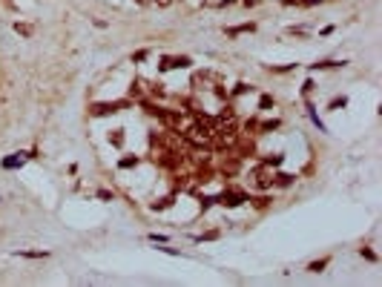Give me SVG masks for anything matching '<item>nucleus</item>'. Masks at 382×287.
Instances as JSON below:
<instances>
[{
    "instance_id": "16",
    "label": "nucleus",
    "mask_w": 382,
    "mask_h": 287,
    "mask_svg": "<svg viewBox=\"0 0 382 287\" xmlns=\"http://www.w3.org/2000/svg\"><path fill=\"white\" fill-rule=\"evenodd\" d=\"M296 66H299V64H284V66H270V64H267V72H270V75H290V72H296Z\"/></svg>"
},
{
    "instance_id": "17",
    "label": "nucleus",
    "mask_w": 382,
    "mask_h": 287,
    "mask_svg": "<svg viewBox=\"0 0 382 287\" xmlns=\"http://www.w3.org/2000/svg\"><path fill=\"white\" fill-rule=\"evenodd\" d=\"M250 92H253V84H244V81H239V84H236V89L230 92V101H233V98H242V95H250Z\"/></svg>"
},
{
    "instance_id": "15",
    "label": "nucleus",
    "mask_w": 382,
    "mask_h": 287,
    "mask_svg": "<svg viewBox=\"0 0 382 287\" xmlns=\"http://www.w3.org/2000/svg\"><path fill=\"white\" fill-rule=\"evenodd\" d=\"M20 258H49V250H15Z\"/></svg>"
},
{
    "instance_id": "35",
    "label": "nucleus",
    "mask_w": 382,
    "mask_h": 287,
    "mask_svg": "<svg viewBox=\"0 0 382 287\" xmlns=\"http://www.w3.org/2000/svg\"><path fill=\"white\" fill-rule=\"evenodd\" d=\"M333 32H336V26H333V23H331V26H325V29H322V34H325V37H328V34H333Z\"/></svg>"
},
{
    "instance_id": "31",
    "label": "nucleus",
    "mask_w": 382,
    "mask_h": 287,
    "mask_svg": "<svg viewBox=\"0 0 382 287\" xmlns=\"http://www.w3.org/2000/svg\"><path fill=\"white\" fill-rule=\"evenodd\" d=\"M150 95H155V98H164V84H150Z\"/></svg>"
},
{
    "instance_id": "34",
    "label": "nucleus",
    "mask_w": 382,
    "mask_h": 287,
    "mask_svg": "<svg viewBox=\"0 0 382 287\" xmlns=\"http://www.w3.org/2000/svg\"><path fill=\"white\" fill-rule=\"evenodd\" d=\"M319 3H325V0H299V6H305V9H311V6H319Z\"/></svg>"
},
{
    "instance_id": "36",
    "label": "nucleus",
    "mask_w": 382,
    "mask_h": 287,
    "mask_svg": "<svg viewBox=\"0 0 382 287\" xmlns=\"http://www.w3.org/2000/svg\"><path fill=\"white\" fill-rule=\"evenodd\" d=\"M216 6H218V9H227V6H233V0H218Z\"/></svg>"
},
{
    "instance_id": "29",
    "label": "nucleus",
    "mask_w": 382,
    "mask_h": 287,
    "mask_svg": "<svg viewBox=\"0 0 382 287\" xmlns=\"http://www.w3.org/2000/svg\"><path fill=\"white\" fill-rule=\"evenodd\" d=\"M158 253H167V255H184L181 250H175V247H167V241H161V247H155Z\"/></svg>"
},
{
    "instance_id": "6",
    "label": "nucleus",
    "mask_w": 382,
    "mask_h": 287,
    "mask_svg": "<svg viewBox=\"0 0 382 287\" xmlns=\"http://www.w3.org/2000/svg\"><path fill=\"white\" fill-rule=\"evenodd\" d=\"M276 129H282V118L259 121V127H256V135H270V132H276Z\"/></svg>"
},
{
    "instance_id": "23",
    "label": "nucleus",
    "mask_w": 382,
    "mask_h": 287,
    "mask_svg": "<svg viewBox=\"0 0 382 287\" xmlns=\"http://www.w3.org/2000/svg\"><path fill=\"white\" fill-rule=\"evenodd\" d=\"M109 144H112L115 150H121V147H124V129H112V132H109Z\"/></svg>"
},
{
    "instance_id": "3",
    "label": "nucleus",
    "mask_w": 382,
    "mask_h": 287,
    "mask_svg": "<svg viewBox=\"0 0 382 287\" xmlns=\"http://www.w3.org/2000/svg\"><path fill=\"white\" fill-rule=\"evenodd\" d=\"M173 69H193V58L190 55H164L158 72H173Z\"/></svg>"
},
{
    "instance_id": "10",
    "label": "nucleus",
    "mask_w": 382,
    "mask_h": 287,
    "mask_svg": "<svg viewBox=\"0 0 382 287\" xmlns=\"http://www.w3.org/2000/svg\"><path fill=\"white\" fill-rule=\"evenodd\" d=\"M173 204H175V192H170V195H164L161 201H152V204H150V210H152V213H161V210H170Z\"/></svg>"
},
{
    "instance_id": "13",
    "label": "nucleus",
    "mask_w": 382,
    "mask_h": 287,
    "mask_svg": "<svg viewBox=\"0 0 382 287\" xmlns=\"http://www.w3.org/2000/svg\"><path fill=\"white\" fill-rule=\"evenodd\" d=\"M12 29H15L17 34H23V37H32V34H35V26H32V23H23V20H15V23H12Z\"/></svg>"
},
{
    "instance_id": "4",
    "label": "nucleus",
    "mask_w": 382,
    "mask_h": 287,
    "mask_svg": "<svg viewBox=\"0 0 382 287\" xmlns=\"http://www.w3.org/2000/svg\"><path fill=\"white\" fill-rule=\"evenodd\" d=\"M305 112H308V118H311V124H313V127H316V132H322V135H328V124L322 121V115L316 112V106H313V103H311V101L305 103Z\"/></svg>"
},
{
    "instance_id": "26",
    "label": "nucleus",
    "mask_w": 382,
    "mask_h": 287,
    "mask_svg": "<svg viewBox=\"0 0 382 287\" xmlns=\"http://www.w3.org/2000/svg\"><path fill=\"white\" fill-rule=\"evenodd\" d=\"M313 89H316V84L311 81V78H308V81L302 84V98H311V95H313Z\"/></svg>"
},
{
    "instance_id": "32",
    "label": "nucleus",
    "mask_w": 382,
    "mask_h": 287,
    "mask_svg": "<svg viewBox=\"0 0 382 287\" xmlns=\"http://www.w3.org/2000/svg\"><path fill=\"white\" fill-rule=\"evenodd\" d=\"M98 198H101V201H112V198H115V192H112V190H98Z\"/></svg>"
},
{
    "instance_id": "27",
    "label": "nucleus",
    "mask_w": 382,
    "mask_h": 287,
    "mask_svg": "<svg viewBox=\"0 0 382 287\" xmlns=\"http://www.w3.org/2000/svg\"><path fill=\"white\" fill-rule=\"evenodd\" d=\"M138 98H144V92H141V84L135 81V84L130 86V101H138Z\"/></svg>"
},
{
    "instance_id": "18",
    "label": "nucleus",
    "mask_w": 382,
    "mask_h": 287,
    "mask_svg": "<svg viewBox=\"0 0 382 287\" xmlns=\"http://www.w3.org/2000/svg\"><path fill=\"white\" fill-rule=\"evenodd\" d=\"M273 106H276V98H273V95H259V106H256V109H259V112H267V109H273Z\"/></svg>"
},
{
    "instance_id": "22",
    "label": "nucleus",
    "mask_w": 382,
    "mask_h": 287,
    "mask_svg": "<svg viewBox=\"0 0 382 287\" xmlns=\"http://www.w3.org/2000/svg\"><path fill=\"white\" fill-rule=\"evenodd\" d=\"M256 127H259V118L253 115V118H247L244 124H242V129H244L242 135H256Z\"/></svg>"
},
{
    "instance_id": "1",
    "label": "nucleus",
    "mask_w": 382,
    "mask_h": 287,
    "mask_svg": "<svg viewBox=\"0 0 382 287\" xmlns=\"http://www.w3.org/2000/svg\"><path fill=\"white\" fill-rule=\"evenodd\" d=\"M133 103L130 98H121V101H95L89 103V115L92 118H104V115H118V112H124V109H133Z\"/></svg>"
},
{
    "instance_id": "20",
    "label": "nucleus",
    "mask_w": 382,
    "mask_h": 287,
    "mask_svg": "<svg viewBox=\"0 0 382 287\" xmlns=\"http://www.w3.org/2000/svg\"><path fill=\"white\" fill-rule=\"evenodd\" d=\"M282 161H284V155H273V158L267 155V158H262L259 164H262V167H267V169H273V167H282Z\"/></svg>"
},
{
    "instance_id": "21",
    "label": "nucleus",
    "mask_w": 382,
    "mask_h": 287,
    "mask_svg": "<svg viewBox=\"0 0 382 287\" xmlns=\"http://www.w3.org/2000/svg\"><path fill=\"white\" fill-rule=\"evenodd\" d=\"M345 106H348V95H339V98H333V101L328 103L331 112H339V109H345Z\"/></svg>"
},
{
    "instance_id": "12",
    "label": "nucleus",
    "mask_w": 382,
    "mask_h": 287,
    "mask_svg": "<svg viewBox=\"0 0 382 287\" xmlns=\"http://www.w3.org/2000/svg\"><path fill=\"white\" fill-rule=\"evenodd\" d=\"M250 201H253V207H256V210H265V207H270V204H273V195L265 190V192H262V195H256V198L250 195Z\"/></svg>"
},
{
    "instance_id": "7",
    "label": "nucleus",
    "mask_w": 382,
    "mask_h": 287,
    "mask_svg": "<svg viewBox=\"0 0 382 287\" xmlns=\"http://www.w3.org/2000/svg\"><path fill=\"white\" fill-rule=\"evenodd\" d=\"M250 32H256V23H253V20H247V23H239V26H227V29H224V34H227V37H239V34H250Z\"/></svg>"
},
{
    "instance_id": "39",
    "label": "nucleus",
    "mask_w": 382,
    "mask_h": 287,
    "mask_svg": "<svg viewBox=\"0 0 382 287\" xmlns=\"http://www.w3.org/2000/svg\"><path fill=\"white\" fill-rule=\"evenodd\" d=\"M155 3H161V6H167V3H170V0H155Z\"/></svg>"
},
{
    "instance_id": "8",
    "label": "nucleus",
    "mask_w": 382,
    "mask_h": 287,
    "mask_svg": "<svg viewBox=\"0 0 382 287\" xmlns=\"http://www.w3.org/2000/svg\"><path fill=\"white\" fill-rule=\"evenodd\" d=\"M345 66V61H319V64H308L311 72H325V69H339Z\"/></svg>"
},
{
    "instance_id": "37",
    "label": "nucleus",
    "mask_w": 382,
    "mask_h": 287,
    "mask_svg": "<svg viewBox=\"0 0 382 287\" xmlns=\"http://www.w3.org/2000/svg\"><path fill=\"white\" fill-rule=\"evenodd\" d=\"M3 6H6V9H12V12L17 9V6H15V0H3Z\"/></svg>"
},
{
    "instance_id": "14",
    "label": "nucleus",
    "mask_w": 382,
    "mask_h": 287,
    "mask_svg": "<svg viewBox=\"0 0 382 287\" xmlns=\"http://www.w3.org/2000/svg\"><path fill=\"white\" fill-rule=\"evenodd\" d=\"M328 264H331V255H325V258H316V261H311V264H308L305 270H308V273H322L325 267H328Z\"/></svg>"
},
{
    "instance_id": "25",
    "label": "nucleus",
    "mask_w": 382,
    "mask_h": 287,
    "mask_svg": "<svg viewBox=\"0 0 382 287\" xmlns=\"http://www.w3.org/2000/svg\"><path fill=\"white\" fill-rule=\"evenodd\" d=\"M213 95H216L218 101H230V92H227V89H224V86H213Z\"/></svg>"
},
{
    "instance_id": "19",
    "label": "nucleus",
    "mask_w": 382,
    "mask_h": 287,
    "mask_svg": "<svg viewBox=\"0 0 382 287\" xmlns=\"http://www.w3.org/2000/svg\"><path fill=\"white\" fill-rule=\"evenodd\" d=\"M138 164H141V158H138V155H124V158L118 161V167H121V169H135Z\"/></svg>"
},
{
    "instance_id": "5",
    "label": "nucleus",
    "mask_w": 382,
    "mask_h": 287,
    "mask_svg": "<svg viewBox=\"0 0 382 287\" xmlns=\"http://www.w3.org/2000/svg\"><path fill=\"white\" fill-rule=\"evenodd\" d=\"M26 161H29V158H26V152H15V155H6V158L0 161V167H3V169H20Z\"/></svg>"
},
{
    "instance_id": "28",
    "label": "nucleus",
    "mask_w": 382,
    "mask_h": 287,
    "mask_svg": "<svg viewBox=\"0 0 382 287\" xmlns=\"http://www.w3.org/2000/svg\"><path fill=\"white\" fill-rule=\"evenodd\" d=\"M308 32H311L308 26H287V34H296V37H305Z\"/></svg>"
},
{
    "instance_id": "40",
    "label": "nucleus",
    "mask_w": 382,
    "mask_h": 287,
    "mask_svg": "<svg viewBox=\"0 0 382 287\" xmlns=\"http://www.w3.org/2000/svg\"><path fill=\"white\" fill-rule=\"evenodd\" d=\"M138 3H155V0H138Z\"/></svg>"
},
{
    "instance_id": "9",
    "label": "nucleus",
    "mask_w": 382,
    "mask_h": 287,
    "mask_svg": "<svg viewBox=\"0 0 382 287\" xmlns=\"http://www.w3.org/2000/svg\"><path fill=\"white\" fill-rule=\"evenodd\" d=\"M296 184V175H290V172H279V175H273V187H282V190H287V187Z\"/></svg>"
},
{
    "instance_id": "33",
    "label": "nucleus",
    "mask_w": 382,
    "mask_h": 287,
    "mask_svg": "<svg viewBox=\"0 0 382 287\" xmlns=\"http://www.w3.org/2000/svg\"><path fill=\"white\" fill-rule=\"evenodd\" d=\"M147 238H150L152 244H161V241H167V236H161V233H150Z\"/></svg>"
},
{
    "instance_id": "30",
    "label": "nucleus",
    "mask_w": 382,
    "mask_h": 287,
    "mask_svg": "<svg viewBox=\"0 0 382 287\" xmlns=\"http://www.w3.org/2000/svg\"><path fill=\"white\" fill-rule=\"evenodd\" d=\"M359 255H362V258H365V261H374V264H377V261H380V255L374 253V250H368V247H362V250H359Z\"/></svg>"
},
{
    "instance_id": "38",
    "label": "nucleus",
    "mask_w": 382,
    "mask_h": 287,
    "mask_svg": "<svg viewBox=\"0 0 382 287\" xmlns=\"http://www.w3.org/2000/svg\"><path fill=\"white\" fill-rule=\"evenodd\" d=\"M242 6H247L250 9V6H256V0H242Z\"/></svg>"
},
{
    "instance_id": "2",
    "label": "nucleus",
    "mask_w": 382,
    "mask_h": 287,
    "mask_svg": "<svg viewBox=\"0 0 382 287\" xmlns=\"http://www.w3.org/2000/svg\"><path fill=\"white\" fill-rule=\"evenodd\" d=\"M213 201L221 204V207H227V210H236V207H242V204L250 201V192L239 190V187H224L221 192H216V195H213Z\"/></svg>"
},
{
    "instance_id": "11",
    "label": "nucleus",
    "mask_w": 382,
    "mask_h": 287,
    "mask_svg": "<svg viewBox=\"0 0 382 287\" xmlns=\"http://www.w3.org/2000/svg\"><path fill=\"white\" fill-rule=\"evenodd\" d=\"M218 238H221V230H218V227H213V230H204L201 236H193V241H196V244H201V241H218Z\"/></svg>"
},
{
    "instance_id": "24",
    "label": "nucleus",
    "mask_w": 382,
    "mask_h": 287,
    "mask_svg": "<svg viewBox=\"0 0 382 287\" xmlns=\"http://www.w3.org/2000/svg\"><path fill=\"white\" fill-rule=\"evenodd\" d=\"M150 55H152V49H138V52H133V58H130V61H133V64H144Z\"/></svg>"
}]
</instances>
